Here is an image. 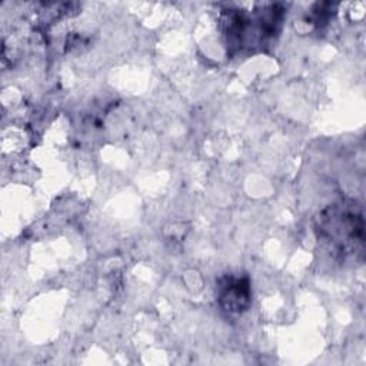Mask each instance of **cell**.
Returning a JSON list of instances; mask_svg holds the SVG:
<instances>
[{
  "instance_id": "cell-1",
  "label": "cell",
  "mask_w": 366,
  "mask_h": 366,
  "mask_svg": "<svg viewBox=\"0 0 366 366\" xmlns=\"http://www.w3.org/2000/svg\"><path fill=\"white\" fill-rule=\"evenodd\" d=\"M285 6L257 4L252 11L229 9L220 14V26L227 53L232 56L262 51L279 36L285 19Z\"/></svg>"
},
{
  "instance_id": "cell-2",
  "label": "cell",
  "mask_w": 366,
  "mask_h": 366,
  "mask_svg": "<svg viewBox=\"0 0 366 366\" xmlns=\"http://www.w3.org/2000/svg\"><path fill=\"white\" fill-rule=\"evenodd\" d=\"M315 233L336 259L362 253L365 246L362 204L353 199H342L327 204L315 217Z\"/></svg>"
},
{
  "instance_id": "cell-3",
  "label": "cell",
  "mask_w": 366,
  "mask_h": 366,
  "mask_svg": "<svg viewBox=\"0 0 366 366\" xmlns=\"http://www.w3.org/2000/svg\"><path fill=\"white\" fill-rule=\"evenodd\" d=\"M216 300L227 316L243 315L252 303L250 280L246 274H224L216 283Z\"/></svg>"
}]
</instances>
